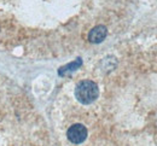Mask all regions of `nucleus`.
I'll list each match as a JSON object with an SVG mask.
<instances>
[{
    "label": "nucleus",
    "instance_id": "nucleus-4",
    "mask_svg": "<svg viewBox=\"0 0 157 146\" xmlns=\"http://www.w3.org/2000/svg\"><path fill=\"white\" fill-rule=\"evenodd\" d=\"M81 65H82V59H81L80 57H78V58H76V61H74V62L69 63V64H67V65H64V66L59 68L58 75L59 76H64V75H67V74H70V73H73V71L78 70Z\"/></svg>",
    "mask_w": 157,
    "mask_h": 146
},
{
    "label": "nucleus",
    "instance_id": "nucleus-3",
    "mask_svg": "<svg viewBox=\"0 0 157 146\" xmlns=\"http://www.w3.org/2000/svg\"><path fill=\"white\" fill-rule=\"evenodd\" d=\"M108 35V29L105 25H97L88 33V41L91 43H100L105 40Z\"/></svg>",
    "mask_w": 157,
    "mask_h": 146
},
{
    "label": "nucleus",
    "instance_id": "nucleus-2",
    "mask_svg": "<svg viewBox=\"0 0 157 146\" xmlns=\"http://www.w3.org/2000/svg\"><path fill=\"white\" fill-rule=\"evenodd\" d=\"M67 138L70 143L78 145L81 143H83L87 138V128L81 123H75L71 127H69L68 132H67Z\"/></svg>",
    "mask_w": 157,
    "mask_h": 146
},
{
    "label": "nucleus",
    "instance_id": "nucleus-1",
    "mask_svg": "<svg viewBox=\"0 0 157 146\" xmlns=\"http://www.w3.org/2000/svg\"><path fill=\"white\" fill-rule=\"evenodd\" d=\"M99 95L98 84L91 80L80 81L75 87V98L83 105L92 104Z\"/></svg>",
    "mask_w": 157,
    "mask_h": 146
}]
</instances>
